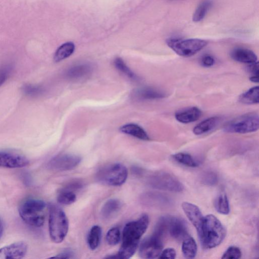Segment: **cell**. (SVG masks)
<instances>
[{"label":"cell","mask_w":259,"mask_h":259,"mask_svg":"<svg viewBox=\"0 0 259 259\" xmlns=\"http://www.w3.org/2000/svg\"><path fill=\"white\" fill-rule=\"evenodd\" d=\"M149 224L148 216L144 214L138 220L125 226L122 232V242L117 254L119 258H130L134 254Z\"/></svg>","instance_id":"obj_1"},{"label":"cell","mask_w":259,"mask_h":259,"mask_svg":"<svg viewBox=\"0 0 259 259\" xmlns=\"http://www.w3.org/2000/svg\"><path fill=\"white\" fill-rule=\"evenodd\" d=\"M226 236V231L220 220L213 214L204 217L200 234L198 235L203 248H212L218 246Z\"/></svg>","instance_id":"obj_2"},{"label":"cell","mask_w":259,"mask_h":259,"mask_svg":"<svg viewBox=\"0 0 259 259\" xmlns=\"http://www.w3.org/2000/svg\"><path fill=\"white\" fill-rule=\"evenodd\" d=\"M45 202L36 198H29L24 200L19 206V214L22 220L28 226L39 228L46 221Z\"/></svg>","instance_id":"obj_3"},{"label":"cell","mask_w":259,"mask_h":259,"mask_svg":"<svg viewBox=\"0 0 259 259\" xmlns=\"http://www.w3.org/2000/svg\"><path fill=\"white\" fill-rule=\"evenodd\" d=\"M153 233L163 238L166 235H169L179 241L184 240L190 236L186 222L182 218L168 215L164 216L159 219Z\"/></svg>","instance_id":"obj_4"},{"label":"cell","mask_w":259,"mask_h":259,"mask_svg":"<svg viewBox=\"0 0 259 259\" xmlns=\"http://www.w3.org/2000/svg\"><path fill=\"white\" fill-rule=\"evenodd\" d=\"M69 224L66 214L58 206L50 208L49 230L50 238L56 244L61 243L67 236Z\"/></svg>","instance_id":"obj_5"},{"label":"cell","mask_w":259,"mask_h":259,"mask_svg":"<svg viewBox=\"0 0 259 259\" xmlns=\"http://www.w3.org/2000/svg\"><path fill=\"white\" fill-rule=\"evenodd\" d=\"M208 43L206 40L200 38H170L166 40L168 46L178 55L184 58L194 56L203 50Z\"/></svg>","instance_id":"obj_6"},{"label":"cell","mask_w":259,"mask_h":259,"mask_svg":"<svg viewBox=\"0 0 259 259\" xmlns=\"http://www.w3.org/2000/svg\"><path fill=\"white\" fill-rule=\"evenodd\" d=\"M258 128V116L256 113L252 112L230 121L224 126V130L228 133L246 134L256 132Z\"/></svg>","instance_id":"obj_7"},{"label":"cell","mask_w":259,"mask_h":259,"mask_svg":"<svg viewBox=\"0 0 259 259\" xmlns=\"http://www.w3.org/2000/svg\"><path fill=\"white\" fill-rule=\"evenodd\" d=\"M148 184L152 188L172 192H180L184 190L183 184L174 175L164 171H158L148 179Z\"/></svg>","instance_id":"obj_8"},{"label":"cell","mask_w":259,"mask_h":259,"mask_svg":"<svg viewBox=\"0 0 259 259\" xmlns=\"http://www.w3.org/2000/svg\"><path fill=\"white\" fill-rule=\"evenodd\" d=\"M128 176L126 167L121 164L115 163L101 170L98 174V179L105 184L120 186L126 182Z\"/></svg>","instance_id":"obj_9"},{"label":"cell","mask_w":259,"mask_h":259,"mask_svg":"<svg viewBox=\"0 0 259 259\" xmlns=\"http://www.w3.org/2000/svg\"><path fill=\"white\" fill-rule=\"evenodd\" d=\"M163 240V238L154 233L146 238L140 248V256L147 259L158 258L162 251Z\"/></svg>","instance_id":"obj_10"},{"label":"cell","mask_w":259,"mask_h":259,"mask_svg":"<svg viewBox=\"0 0 259 259\" xmlns=\"http://www.w3.org/2000/svg\"><path fill=\"white\" fill-rule=\"evenodd\" d=\"M81 158L74 154H62L52 158L48 163L49 168L56 171L74 169L81 162Z\"/></svg>","instance_id":"obj_11"},{"label":"cell","mask_w":259,"mask_h":259,"mask_svg":"<svg viewBox=\"0 0 259 259\" xmlns=\"http://www.w3.org/2000/svg\"><path fill=\"white\" fill-rule=\"evenodd\" d=\"M29 164V160L24 155L10 152H0V167L6 168H20Z\"/></svg>","instance_id":"obj_12"},{"label":"cell","mask_w":259,"mask_h":259,"mask_svg":"<svg viewBox=\"0 0 259 259\" xmlns=\"http://www.w3.org/2000/svg\"><path fill=\"white\" fill-rule=\"evenodd\" d=\"M28 250L24 242H14L0 248V259H21L25 256Z\"/></svg>","instance_id":"obj_13"},{"label":"cell","mask_w":259,"mask_h":259,"mask_svg":"<svg viewBox=\"0 0 259 259\" xmlns=\"http://www.w3.org/2000/svg\"><path fill=\"white\" fill-rule=\"evenodd\" d=\"M182 208L187 218L196 228L198 236L200 234L204 220L201 210L197 206L188 202H184L182 204Z\"/></svg>","instance_id":"obj_14"},{"label":"cell","mask_w":259,"mask_h":259,"mask_svg":"<svg viewBox=\"0 0 259 259\" xmlns=\"http://www.w3.org/2000/svg\"><path fill=\"white\" fill-rule=\"evenodd\" d=\"M92 66L88 63H80L70 68L65 76L70 80H76L87 78L93 72Z\"/></svg>","instance_id":"obj_15"},{"label":"cell","mask_w":259,"mask_h":259,"mask_svg":"<svg viewBox=\"0 0 259 259\" xmlns=\"http://www.w3.org/2000/svg\"><path fill=\"white\" fill-rule=\"evenodd\" d=\"M202 111L197 107L187 108L178 111L175 114L177 120L182 124H188L198 120L202 116Z\"/></svg>","instance_id":"obj_16"},{"label":"cell","mask_w":259,"mask_h":259,"mask_svg":"<svg viewBox=\"0 0 259 259\" xmlns=\"http://www.w3.org/2000/svg\"><path fill=\"white\" fill-rule=\"evenodd\" d=\"M230 56L235 61L248 64L257 62L258 60L257 56L252 51L244 48L234 50Z\"/></svg>","instance_id":"obj_17"},{"label":"cell","mask_w":259,"mask_h":259,"mask_svg":"<svg viewBox=\"0 0 259 259\" xmlns=\"http://www.w3.org/2000/svg\"><path fill=\"white\" fill-rule=\"evenodd\" d=\"M121 132L130 136L138 139L148 141L150 138L144 130L138 124L131 123L124 124L120 127Z\"/></svg>","instance_id":"obj_18"},{"label":"cell","mask_w":259,"mask_h":259,"mask_svg":"<svg viewBox=\"0 0 259 259\" xmlns=\"http://www.w3.org/2000/svg\"><path fill=\"white\" fill-rule=\"evenodd\" d=\"M132 96L134 98L142 100L162 99L166 96L162 92L150 88L137 90L134 92Z\"/></svg>","instance_id":"obj_19"},{"label":"cell","mask_w":259,"mask_h":259,"mask_svg":"<svg viewBox=\"0 0 259 259\" xmlns=\"http://www.w3.org/2000/svg\"><path fill=\"white\" fill-rule=\"evenodd\" d=\"M144 202L148 205L160 208L169 206L171 203L169 198L156 192L146 194L144 196Z\"/></svg>","instance_id":"obj_20"},{"label":"cell","mask_w":259,"mask_h":259,"mask_svg":"<svg viewBox=\"0 0 259 259\" xmlns=\"http://www.w3.org/2000/svg\"><path fill=\"white\" fill-rule=\"evenodd\" d=\"M221 118L216 116L206 118L194 128L193 132L196 136H201L209 132L217 126Z\"/></svg>","instance_id":"obj_21"},{"label":"cell","mask_w":259,"mask_h":259,"mask_svg":"<svg viewBox=\"0 0 259 259\" xmlns=\"http://www.w3.org/2000/svg\"><path fill=\"white\" fill-rule=\"evenodd\" d=\"M122 204L118 199L108 200L101 210V215L104 220H108L113 218L120 210Z\"/></svg>","instance_id":"obj_22"},{"label":"cell","mask_w":259,"mask_h":259,"mask_svg":"<svg viewBox=\"0 0 259 259\" xmlns=\"http://www.w3.org/2000/svg\"><path fill=\"white\" fill-rule=\"evenodd\" d=\"M239 102L244 104H258L259 102L258 86H255L240 95L239 98Z\"/></svg>","instance_id":"obj_23"},{"label":"cell","mask_w":259,"mask_h":259,"mask_svg":"<svg viewBox=\"0 0 259 259\" xmlns=\"http://www.w3.org/2000/svg\"><path fill=\"white\" fill-rule=\"evenodd\" d=\"M75 50V46L73 42H68L60 46L56 50L54 60L55 62H60L72 54Z\"/></svg>","instance_id":"obj_24"},{"label":"cell","mask_w":259,"mask_h":259,"mask_svg":"<svg viewBox=\"0 0 259 259\" xmlns=\"http://www.w3.org/2000/svg\"><path fill=\"white\" fill-rule=\"evenodd\" d=\"M102 237V229L98 226H94L89 232L88 242L92 250L97 249L100 243Z\"/></svg>","instance_id":"obj_25"},{"label":"cell","mask_w":259,"mask_h":259,"mask_svg":"<svg viewBox=\"0 0 259 259\" xmlns=\"http://www.w3.org/2000/svg\"><path fill=\"white\" fill-rule=\"evenodd\" d=\"M182 251L186 258H194L196 257L198 252V246L193 238L190 236L183 240Z\"/></svg>","instance_id":"obj_26"},{"label":"cell","mask_w":259,"mask_h":259,"mask_svg":"<svg viewBox=\"0 0 259 259\" xmlns=\"http://www.w3.org/2000/svg\"><path fill=\"white\" fill-rule=\"evenodd\" d=\"M214 206L216 210L222 214H228L230 212L229 200L226 193L222 192L216 198Z\"/></svg>","instance_id":"obj_27"},{"label":"cell","mask_w":259,"mask_h":259,"mask_svg":"<svg viewBox=\"0 0 259 259\" xmlns=\"http://www.w3.org/2000/svg\"><path fill=\"white\" fill-rule=\"evenodd\" d=\"M172 158L178 163L190 168H196L199 166L198 162L190 154L180 152L172 156Z\"/></svg>","instance_id":"obj_28"},{"label":"cell","mask_w":259,"mask_h":259,"mask_svg":"<svg viewBox=\"0 0 259 259\" xmlns=\"http://www.w3.org/2000/svg\"><path fill=\"white\" fill-rule=\"evenodd\" d=\"M57 200L62 204L70 205L76 202V196L70 190L64 188L59 191Z\"/></svg>","instance_id":"obj_29"},{"label":"cell","mask_w":259,"mask_h":259,"mask_svg":"<svg viewBox=\"0 0 259 259\" xmlns=\"http://www.w3.org/2000/svg\"><path fill=\"white\" fill-rule=\"evenodd\" d=\"M116 68L127 77L133 80H138V76L120 58H116L114 62Z\"/></svg>","instance_id":"obj_30"},{"label":"cell","mask_w":259,"mask_h":259,"mask_svg":"<svg viewBox=\"0 0 259 259\" xmlns=\"http://www.w3.org/2000/svg\"><path fill=\"white\" fill-rule=\"evenodd\" d=\"M212 5V2L209 0H206L200 4L193 14V21L194 22L202 21L205 18Z\"/></svg>","instance_id":"obj_31"},{"label":"cell","mask_w":259,"mask_h":259,"mask_svg":"<svg viewBox=\"0 0 259 259\" xmlns=\"http://www.w3.org/2000/svg\"><path fill=\"white\" fill-rule=\"evenodd\" d=\"M22 90L26 95L31 97L38 96L44 92V89L40 86L32 84H25Z\"/></svg>","instance_id":"obj_32"},{"label":"cell","mask_w":259,"mask_h":259,"mask_svg":"<svg viewBox=\"0 0 259 259\" xmlns=\"http://www.w3.org/2000/svg\"><path fill=\"white\" fill-rule=\"evenodd\" d=\"M106 242L108 244L114 246L118 244L120 240V232L118 228H113L110 230L106 236Z\"/></svg>","instance_id":"obj_33"},{"label":"cell","mask_w":259,"mask_h":259,"mask_svg":"<svg viewBox=\"0 0 259 259\" xmlns=\"http://www.w3.org/2000/svg\"><path fill=\"white\" fill-rule=\"evenodd\" d=\"M202 182L205 186H214L218 184V176L214 172H206L202 176Z\"/></svg>","instance_id":"obj_34"},{"label":"cell","mask_w":259,"mask_h":259,"mask_svg":"<svg viewBox=\"0 0 259 259\" xmlns=\"http://www.w3.org/2000/svg\"><path fill=\"white\" fill-rule=\"evenodd\" d=\"M240 250L235 246H232L228 248L222 256L224 259H238L242 257Z\"/></svg>","instance_id":"obj_35"},{"label":"cell","mask_w":259,"mask_h":259,"mask_svg":"<svg viewBox=\"0 0 259 259\" xmlns=\"http://www.w3.org/2000/svg\"><path fill=\"white\" fill-rule=\"evenodd\" d=\"M12 71L10 65H3L0 66V87L8 78Z\"/></svg>","instance_id":"obj_36"},{"label":"cell","mask_w":259,"mask_h":259,"mask_svg":"<svg viewBox=\"0 0 259 259\" xmlns=\"http://www.w3.org/2000/svg\"><path fill=\"white\" fill-rule=\"evenodd\" d=\"M176 256V250L172 248H168L162 251L158 258L162 259H174Z\"/></svg>","instance_id":"obj_37"},{"label":"cell","mask_w":259,"mask_h":259,"mask_svg":"<svg viewBox=\"0 0 259 259\" xmlns=\"http://www.w3.org/2000/svg\"><path fill=\"white\" fill-rule=\"evenodd\" d=\"M215 60L214 58L210 55H206L201 60V64L204 67L210 68L214 65Z\"/></svg>","instance_id":"obj_38"},{"label":"cell","mask_w":259,"mask_h":259,"mask_svg":"<svg viewBox=\"0 0 259 259\" xmlns=\"http://www.w3.org/2000/svg\"><path fill=\"white\" fill-rule=\"evenodd\" d=\"M248 70L251 74L250 76H258L259 69L258 62L249 64Z\"/></svg>","instance_id":"obj_39"},{"label":"cell","mask_w":259,"mask_h":259,"mask_svg":"<svg viewBox=\"0 0 259 259\" xmlns=\"http://www.w3.org/2000/svg\"><path fill=\"white\" fill-rule=\"evenodd\" d=\"M74 253L72 250L70 249H66L60 253L58 255H57L56 257L66 258H74Z\"/></svg>","instance_id":"obj_40"},{"label":"cell","mask_w":259,"mask_h":259,"mask_svg":"<svg viewBox=\"0 0 259 259\" xmlns=\"http://www.w3.org/2000/svg\"><path fill=\"white\" fill-rule=\"evenodd\" d=\"M4 232V224L3 220L0 218V239L2 238Z\"/></svg>","instance_id":"obj_41"},{"label":"cell","mask_w":259,"mask_h":259,"mask_svg":"<svg viewBox=\"0 0 259 259\" xmlns=\"http://www.w3.org/2000/svg\"><path fill=\"white\" fill-rule=\"evenodd\" d=\"M250 80L255 83L258 82V76H250Z\"/></svg>","instance_id":"obj_42"}]
</instances>
